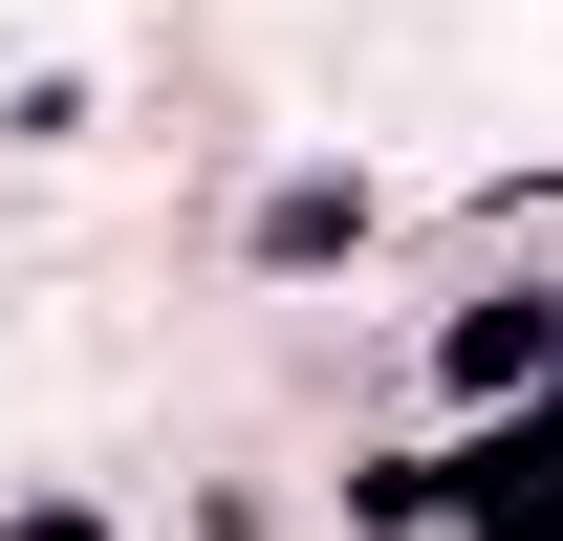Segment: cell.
<instances>
[{
    "label": "cell",
    "mask_w": 563,
    "mask_h": 541,
    "mask_svg": "<svg viewBox=\"0 0 563 541\" xmlns=\"http://www.w3.org/2000/svg\"><path fill=\"white\" fill-rule=\"evenodd\" d=\"M542 346H563L542 303H477V325H455V390H520V368H542Z\"/></svg>",
    "instance_id": "cell-1"
},
{
    "label": "cell",
    "mask_w": 563,
    "mask_h": 541,
    "mask_svg": "<svg viewBox=\"0 0 563 541\" xmlns=\"http://www.w3.org/2000/svg\"><path fill=\"white\" fill-rule=\"evenodd\" d=\"M0 541H109V520H0Z\"/></svg>",
    "instance_id": "cell-2"
}]
</instances>
